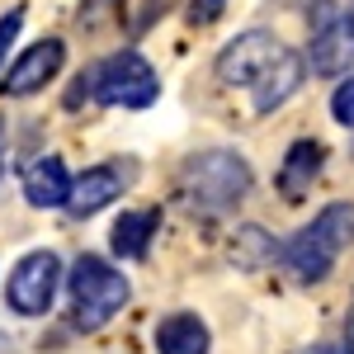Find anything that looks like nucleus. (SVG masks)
<instances>
[{
    "mask_svg": "<svg viewBox=\"0 0 354 354\" xmlns=\"http://www.w3.org/2000/svg\"><path fill=\"white\" fill-rule=\"evenodd\" d=\"M350 245H354V203H326L293 241L279 245V260L293 270L298 283H317V279H326L330 265L340 260V250H350Z\"/></svg>",
    "mask_w": 354,
    "mask_h": 354,
    "instance_id": "obj_1",
    "label": "nucleus"
},
{
    "mask_svg": "<svg viewBox=\"0 0 354 354\" xmlns=\"http://www.w3.org/2000/svg\"><path fill=\"white\" fill-rule=\"evenodd\" d=\"M66 293H71V317L81 330H100L128 307L133 283L123 279V270H113L100 255H81L71 274H66Z\"/></svg>",
    "mask_w": 354,
    "mask_h": 354,
    "instance_id": "obj_2",
    "label": "nucleus"
},
{
    "mask_svg": "<svg viewBox=\"0 0 354 354\" xmlns=\"http://www.w3.org/2000/svg\"><path fill=\"white\" fill-rule=\"evenodd\" d=\"M185 198L198 213H227L250 194V165L236 151H198L185 165Z\"/></svg>",
    "mask_w": 354,
    "mask_h": 354,
    "instance_id": "obj_3",
    "label": "nucleus"
},
{
    "mask_svg": "<svg viewBox=\"0 0 354 354\" xmlns=\"http://www.w3.org/2000/svg\"><path fill=\"white\" fill-rule=\"evenodd\" d=\"M95 100L113 109H151L161 100V76L151 71V62L142 53H113L95 71Z\"/></svg>",
    "mask_w": 354,
    "mask_h": 354,
    "instance_id": "obj_4",
    "label": "nucleus"
},
{
    "mask_svg": "<svg viewBox=\"0 0 354 354\" xmlns=\"http://www.w3.org/2000/svg\"><path fill=\"white\" fill-rule=\"evenodd\" d=\"M57 288H62V255L57 250H28L10 270L5 298H10V307L19 317H43L57 302Z\"/></svg>",
    "mask_w": 354,
    "mask_h": 354,
    "instance_id": "obj_5",
    "label": "nucleus"
},
{
    "mask_svg": "<svg viewBox=\"0 0 354 354\" xmlns=\"http://www.w3.org/2000/svg\"><path fill=\"white\" fill-rule=\"evenodd\" d=\"M283 53H288V48H283L274 33L250 28V33L232 38V43L218 53V81H227V85H255Z\"/></svg>",
    "mask_w": 354,
    "mask_h": 354,
    "instance_id": "obj_6",
    "label": "nucleus"
},
{
    "mask_svg": "<svg viewBox=\"0 0 354 354\" xmlns=\"http://www.w3.org/2000/svg\"><path fill=\"white\" fill-rule=\"evenodd\" d=\"M62 62H66V48H62V38H43V43H33L24 53L10 62V71H0V95H38V90H48L57 71H62Z\"/></svg>",
    "mask_w": 354,
    "mask_h": 354,
    "instance_id": "obj_7",
    "label": "nucleus"
},
{
    "mask_svg": "<svg viewBox=\"0 0 354 354\" xmlns=\"http://www.w3.org/2000/svg\"><path fill=\"white\" fill-rule=\"evenodd\" d=\"M307 62H312V71H322V76L350 71L354 66V15H335V19H326V24L317 28V38H312V48H307Z\"/></svg>",
    "mask_w": 354,
    "mask_h": 354,
    "instance_id": "obj_8",
    "label": "nucleus"
},
{
    "mask_svg": "<svg viewBox=\"0 0 354 354\" xmlns=\"http://www.w3.org/2000/svg\"><path fill=\"white\" fill-rule=\"evenodd\" d=\"M123 189H128V180H123V170H118V165H90L85 175H76V180H71L66 213H71V218H90V213L109 208Z\"/></svg>",
    "mask_w": 354,
    "mask_h": 354,
    "instance_id": "obj_9",
    "label": "nucleus"
},
{
    "mask_svg": "<svg viewBox=\"0 0 354 354\" xmlns=\"http://www.w3.org/2000/svg\"><path fill=\"white\" fill-rule=\"evenodd\" d=\"M66 194H71V175L62 156H38L24 170V198L33 208H66Z\"/></svg>",
    "mask_w": 354,
    "mask_h": 354,
    "instance_id": "obj_10",
    "label": "nucleus"
},
{
    "mask_svg": "<svg viewBox=\"0 0 354 354\" xmlns=\"http://www.w3.org/2000/svg\"><path fill=\"white\" fill-rule=\"evenodd\" d=\"M302 71H307V66H302V57L283 53V57H279V62L270 66V71L260 76V81L250 85V90H255V109H260V113H274V109H283V104H288V100L298 95V85H302Z\"/></svg>",
    "mask_w": 354,
    "mask_h": 354,
    "instance_id": "obj_11",
    "label": "nucleus"
},
{
    "mask_svg": "<svg viewBox=\"0 0 354 354\" xmlns=\"http://www.w3.org/2000/svg\"><path fill=\"white\" fill-rule=\"evenodd\" d=\"M208 326L194 312H175L156 326V354H208Z\"/></svg>",
    "mask_w": 354,
    "mask_h": 354,
    "instance_id": "obj_12",
    "label": "nucleus"
},
{
    "mask_svg": "<svg viewBox=\"0 0 354 354\" xmlns=\"http://www.w3.org/2000/svg\"><path fill=\"white\" fill-rule=\"evenodd\" d=\"M156 227H161V218L156 213H123V218L113 222V232H109V245H113V255H123V260H142L147 250H151V236H156Z\"/></svg>",
    "mask_w": 354,
    "mask_h": 354,
    "instance_id": "obj_13",
    "label": "nucleus"
},
{
    "mask_svg": "<svg viewBox=\"0 0 354 354\" xmlns=\"http://www.w3.org/2000/svg\"><path fill=\"white\" fill-rule=\"evenodd\" d=\"M322 161H326L322 142H312V137L293 142L288 156H283V165H279V185H283V194H302L307 185H312V175L322 170Z\"/></svg>",
    "mask_w": 354,
    "mask_h": 354,
    "instance_id": "obj_14",
    "label": "nucleus"
},
{
    "mask_svg": "<svg viewBox=\"0 0 354 354\" xmlns=\"http://www.w3.org/2000/svg\"><path fill=\"white\" fill-rule=\"evenodd\" d=\"M274 255H279V245H274V236H265L260 227H241L236 241H232V260H241V265H265Z\"/></svg>",
    "mask_w": 354,
    "mask_h": 354,
    "instance_id": "obj_15",
    "label": "nucleus"
},
{
    "mask_svg": "<svg viewBox=\"0 0 354 354\" xmlns=\"http://www.w3.org/2000/svg\"><path fill=\"white\" fill-rule=\"evenodd\" d=\"M170 5H175V0H133V5H128V28H133V33H147L161 15H170Z\"/></svg>",
    "mask_w": 354,
    "mask_h": 354,
    "instance_id": "obj_16",
    "label": "nucleus"
},
{
    "mask_svg": "<svg viewBox=\"0 0 354 354\" xmlns=\"http://www.w3.org/2000/svg\"><path fill=\"white\" fill-rule=\"evenodd\" d=\"M330 118H335L340 128H354V76L330 95Z\"/></svg>",
    "mask_w": 354,
    "mask_h": 354,
    "instance_id": "obj_17",
    "label": "nucleus"
},
{
    "mask_svg": "<svg viewBox=\"0 0 354 354\" xmlns=\"http://www.w3.org/2000/svg\"><path fill=\"white\" fill-rule=\"evenodd\" d=\"M19 24H24V10L15 5V10L0 19V71H5V53H10V43L19 38Z\"/></svg>",
    "mask_w": 354,
    "mask_h": 354,
    "instance_id": "obj_18",
    "label": "nucleus"
},
{
    "mask_svg": "<svg viewBox=\"0 0 354 354\" xmlns=\"http://www.w3.org/2000/svg\"><path fill=\"white\" fill-rule=\"evenodd\" d=\"M222 10H227V0H194V5H189V24H194V28L213 24Z\"/></svg>",
    "mask_w": 354,
    "mask_h": 354,
    "instance_id": "obj_19",
    "label": "nucleus"
},
{
    "mask_svg": "<svg viewBox=\"0 0 354 354\" xmlns=\"http://www.w3.org/2000/svg\"><path fill=\"white\" fill-rule=\"evenodd\" d=\"M312 354H350V350H340V345H317Z\"/></svg>",
    "mask_w": 354,
    "mask_h": 354,
    "instance_id": "obj_20",
    "label": "nucleus"
},
{
    "mask_svg": "<svg viewBox=\"0 0 354 354\" xmlns=\"http://www.w3.org/2000/svg\"><path fill=\"white\" fill-rule=\"evenodd\" d=\"M0 137H5V123H0ZM0 175H5V142H0Z\"/></svg>",
    "mask_w": 354,
    "mask_h": 354,
    "instance_id": "obj_21",
    "label": "nucleus"
},
{
    "mask_svg": "<svg viewBox=\"0 0 354 354\" xmlns=\"http://www.w3.org/2000/svg\"><path fill=\"white\" fill-rule=\"evenodd\" d=\"M350 354H354V302H350Z\"/></svg>",
    "mask_w": 354,
    "mask_h": 354,
    "instance_id": "obj_22",
    "label": "nucleus"
}]
</instances>
